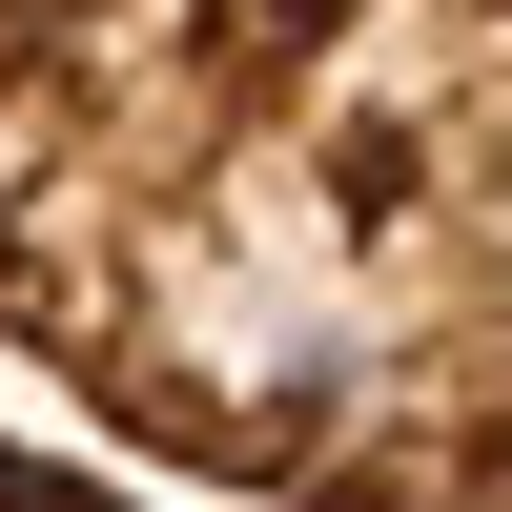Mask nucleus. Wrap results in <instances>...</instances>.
Wrapping results in <instances>:
<instances>
[{"mask_svg": "<svg viewBox=\"0 0 512 512\" xmlns=\"http://www.w3.org/2000/svg\"><path fill=\"white\" fill-rule=\"evenodd\" d=\"M0 512H144V492H103L82 451H41V431H0Z\"/></svg>", "mask_w": 512, "mask_h": 512, "instance_id": "nucleus-2", "label": "nucleus"}, {"mask_svg": "<svg viewBox=\"0 0 512 512\" xmlns=\"http://www.w3.org/2000/svg\"><path fill=\"white\" fill-rule=\"evenodd\" d=\"M0 349L226 512H512V0H0Z\"/></svg>", "mask_w": 512, "mask_h": 512, "instance_id": "nucleus-1", "label": "nucleus"}]
</instances>
